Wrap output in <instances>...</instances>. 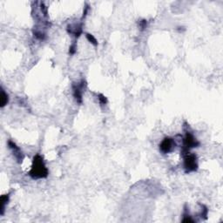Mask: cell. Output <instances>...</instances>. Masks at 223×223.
Wrapping results in <instances>:
<instances>
[{"mask_svg":"<svg viewBox=\"0 0 223 223\" xmlns=\"http://www.w3.org/2000/svg\"><path fill=\"white\" fill-rule=\"evenodd\" d=\"M48 174H49V171L44 162L42 156H40L39 154L35 155L32 160V168L29 172V175L32 179L37 180V179L47 178Z\"/></svg>","mask_w":223,"mask_h":223,"instance_id":"cell-1","label":"cell"},{"mask_svg":"<svg viewBox=\"0 0 223 223\" xmlns=\"http://www.w3.org/2000/svg\"><path fill=\"white\" fill-rule=\"evenodd\" d=\"M200 146V142L194 138V136L188 131L186 132V135L183 139V147L181 149L182 156H185L190 152V149L198 147Z\"/></svg>","mask_w":223,"mask_h":223,"instance_id":"cell-2","label":"cell"},{"mask_svg":"<svg viewBox=\"0 0 223 223\" xmlns=\"http://www.w3.org/2000/svg\"><path fill=\"white\" fill-rule=\"evenodd\" d=\"M184 157V169L185 173L189 174L192 172H196L198 170L199 165H198V160L197 157L193 153H187L186 155L183 156Z\"/></svg>","mask_w":223,"mask_h":223,"instance_id":"cell-3","label":"cell"},{"mask_svg":"<svg viewBox=\"0 0 223 223\" xmlns=\"http://www.w3.org/2000/svg\"><path fill=\"white\" fill-rule=\"evenodd\" d=\"M87 83L85 79H81L80 82L73 84V93L75 100L78 104L81 105L83 103V91L86 88Z\"/></svg>","mask_w":223,"mask_h":223,"instance_id":"cell-4","label":"cell"},{"mask_svg":"<svg viewBox=\"0 0 223 223\" xmlns=\"http://www.w3.org/2000/svg\"><path fill=\"white\" fill-rule=\"evenodd\" d=\"M174 147H175V142L174 139L170 137H166L163 139V140L159 144V151L163 154H167L172 152Z\"/></svg>","mask_w":223,"mask_h":223,"instance_id":"cell-5","label":"cell"},{"mask_svg":"<svg viewBox=\"0 0 223 223\" xmlns=\"http://www.w3.org/2000/svg\"><path fill=\"white\" fill-rule=\"evenodd\" d=\"M8 147H9V148L12 151L13 155H14L15 159H17V161L18 163H21L23 161L24 158H25V154L23 153L22 150L17 146V144L14 141H12L11 140H8Z\"/></svg>","mask_w":223,"mask_h":223,"instance_id":"cell-6","label":"cell"},{"mask_svg":"<svg viewBox=\"0 0 223 223\" xmlns=\"http://www.w3.org/2000/svg\"><path fill=\"white\" fill-rule=\"evenodd\" d=\"M82 27H83L82 23H80L79 25H75L74 27H73L72 25H67L66 31H67L68 33L73 34L76 38H78V37H79V36L83 33V29H82Z\"/></svg>","mask_w":223,"mask_h":223,"instance_id":"cell-7","label":"cell"},{"mask_svg":"<svg viewBox=\"0 0 223 223\" xmlns=\"http://www.w3.org/2000/svg\"><path fill=\"white\" fill-rule=\"evenodd\" d=\"M10 200V195L9 194H4L1 196L0 199V215H3L4 214V209H5V206L6 204H8Z\"/></svg>","mask_w":223,"mask_h":223,"instance_id":"cell-8","label":"cell"},{"mask_svg":"<svg viewBox=\"0 0 223 223\" xmlns=\"http://www.w3.org/2000/svg\"><path fill=\"white\" fill-rule=\"evenodd\" d=\"M9 102V95L4 92V90L2 88L1 90V107H4Z\"/></svg>","mask_w":223,"mask_h":223,"instance_id":"cell-9","label":"cell"},{"mask_svg":"<svg viewBox=\"0 0 223 223\" xmlns=\"http://www.w3.org/2000/svg\"><path fill=\"white\" fill-rule=\"evenodd\" d=\"M182 222H194V220L190 216V215L188 214L187 212V209H186V206H185V212L183 214V219L181 221Z\"/></svg>","mask_w":223,"mask_h":223,"instance_id":"cell-10","label":"cell"},{"mask_svg":"<svg viewBox=\"0 0 223 223\" xmlns=\"http://www.w3.org/2000/svg\"><path fill=\"white\" fill-rule=\"evenodd\" d=\"M85 37L87 38V40L92 44V45H94V46H98V44H99V43H98V41H97V39L95 38V37L93 36V35H92V34H90V33H85Z\"/></svg>","mask_w":223,"mask_h":223,"instance_id":"cell-11","label":"cell"},{"mask_svg":"<svg viewBox=\"0 0 223 223\" xmlns=\"http://www.w3.org/2000/svg\"><path fill=\"white\" fill-rule=\"evenodd\" d=\"M200 207H201V218L202 219H207V214H208V209H207V207L205 206V205H203V204H200Z\"/></svg>","mask_w":223,"mask_h":223,"instance_id":"cell-12","label":"cell"},{"mask_svg":"<svg viewBox=\"0 0 223 223\" xmlns=\"http://www.w3.org/2000/svg\"><path fill=\"white\" fill-rule=\"evenodd\" d=\"M98 100H99V101H100V104L102 105V106L107 105V102H108V101H107V98L104 94H102V93L98 94Z\"/></svg>","mask_w":223,"mask_h":223,"instance_id":"cell-13","label":"cell"},{"mask_svg":"<svg viewBox=\"0 0 223 223\" xmlns=\"http://www.w3.org/2000/svg\"><path fill=\"white\" fill-rule=\"evenodd\" d=\"M33 34H34V37H37L39 40H44L45 38V34L42 32L41 31H33Z\"/></svg>","mask_w":223,"mask_h":223,"instance_id":"cell-14","label":"cell"},{"mask_svg":"<svg viewBox=\"0 0 223 223\" xmlns=\"http://www.w3.org/2000/svg\"><path fill=\"white\" fill-rule=\"evenodd\" d=\"M147 27V20L146 19H141L139 21V28L140 31H144Z\"/></svg>","mask_w":223,"mask_h":223,"instance_id":"cell-15","label":"cell"},{"mask_svg":"<svg viewBox=\"0 0 223 223\" xmlns=\"http://www.w3.org/2000/svg\"><path fill=\"white\" fill-rule=\"evenodd\" d=\"M76 52H77V43H76V41H74L69 47V54L73 55Z\"/></svg>","mask_w":223,"mask_h":223,"instance_id":"cell-16","label":"cell"},{"mask_svg":"<svg viewBox=\"0 0 223 223\" xmlns=\"http://www.w3.org/2000/svg\"><path fill=\"white\" fill-rule=\"evenodd\" d=\"M40 10H41V11H42L44 17L46 18V17H47V7L44 5V3H40Z\"/></svg>","mask_w":223,"mask_h":223,"instance_id":"cell-17","label":"cell"},{"mask_svg":"<svg viewBox=\"0 0 223 223\" xmlns=\"http://www.w3.org/2000/svg\"><path fill=\"white\" fill-rule=\"evenodd\" d=\"M89 5L88 4H86L85 5V9H84V11H83V15H82V18H81V20H83L85 17H86V15H87V13H88V11H89Z\"/></svg>","mask_w":223,"mask_h":223,"instance_id":"cell-18","label":"cell"}]
</instances>
